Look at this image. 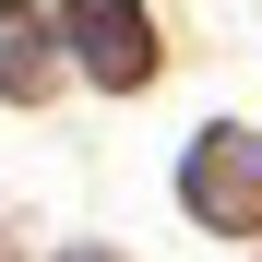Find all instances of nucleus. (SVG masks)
I'll use <instances>...</instances> for the list:
<instances>
[{
  "mask_svg": "<svg viewBox=\"0 0 262 262\" xmlns=\"http://www.w3.org/2000/svg\"><path fill=\"white\" fill-rule=\"evenodd\" d=\"M72 36H83V60H96L107 83L143 72V12H131V0H72Z\"/></svg>",
  "mask_w": 262,
  "mask_h": 262,
  "instance_id": "1",
  "label": "nucleus"
},
{
  "mask_svg": "<svg viewBox=\"0 0 262 262\" xmlns=\"http://www.w3.org/2000/svg\"><path fill=\"white\" fill-rule=\"evenodd\" d=\"M191 203H203V214H250V203H262V155L238 143V131H214V155L191 167Z\"/></svg>",
  "mask_w": 262,
  "mask_h": 262,
  "instance_id": "2",
  "label": "nucleus"
},
{
  "mask_svg": "<svg viewBox=\"0 0 262 262\" xmlns=\"http://www.w3.org/2000/svg\"><path fill=\"white\" fill-rule=\"evenodd\" d=\"M0 83H36V12H0Z\"/></svg>",
  "mask_w": 262,
  "mask_h": 262,
  "instance_id": "3",
  "label": "nucleus"
},
{
  "mask_svg": "<svg viewBox=\"0 0 262 262\" xmlns=\"http://www.w3.org/2000/svg\"><path fill=\"white\" fill-rule=\"evenodd\" d=\"M72 262H107V250H72Z\"/></svg>",
  "mask_w": 262,
  "mask_h": 262,
  "instance_id": "4",
  "label": "nucleus"
}]
</instances>
